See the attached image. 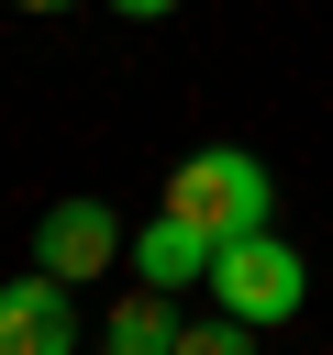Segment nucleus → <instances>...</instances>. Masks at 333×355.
I'll use <instances>...</instances> for the list:
<instances>
[{"label": "nucleus", "instance_id": "obj_3", "mask_svg": "<svg viewBox=\"0 0 333 355\" xmlns=\"http://www.w3.org/2000/svg\"><path fill=\"white\" fill-rule=\"evenodd\" d=\"M122 255H133V233H122L111 200H44V222H33V266H44V277L89 288V277H111Z\"/></svg>", "mask_w": 333, "mask_h": 355}, {"label": "nucleus", "instance_id": "obj_4", "mask_svg": "<svg viewBox=\"0 0 333 355\" xmlns=\"http://www.w3.org/2000/svg\"><path fill=\"white\" fill-rule=\"evenodd\" d=\"M0 355H78V288L67 277H0Z\"/></svg>", "mask_w": 333, "mask_h": 355}, {"label": "nucleus", "instance_id": "obj_6", "mask_svg": "<svg viewBox=\"0 0 333 355\" xmlns=\"http://www.w3.org/2000/svg\"><path fill=\"white\" fill-rule=\"evenodd\" d=\"M111 355H178V311H166V288L111 300Z\"/></svg>", "mask_w": 333, "mask_h": 355}, {"label": "nucleus", "instance_id": "obj_8", "mask_svg": "<svg viewBox=\"0 0 333 355\" xmlns=\"http://www.w3.org/2000/svg\"><path fill=\"white\" fill-rule=\"evenodd\" d=\"M111 11H133V22H155V11H178V0H111Z\"/></svg>", "mask_w": 333, "mask_h": 355}, {"label": "nucleus", "instance_id": "obj_7", "mask_svg": "<svg viewBox=\"0 0 333 355\" xmlns=\"http://www.w3.org/2000/svg\"><path fill=\"white\" fill-rule=\"evenodd\" d=\"M178 355H255V322H178Z\"/></svg>", "mask_w": 333, "mask_h": 355}, {"label": "nucleus", "instance_id": "obj_5", "mask_svg": "<svg viewBox=\"0 0 333 355\" xmlns=\"http://www.w3.org/2000/svg\"><path fill=\"white\" fill-rule=\"evenodd\" d=\"M211 255H222V244H211L200 222H178V211H155V222L133 233V277L166 288V300H178V288H211Z\"/></svg>", "mask_w": 333, "mask_h": 355}, {"label": "nucleus", "instance_id": "obj_9", "mask_svg": "<svg viewBox=\"0 0 333 355\" xmlns=\"http://www.w3.org/2000/svg\"><path fill=\"white\" fill-rule=\"evenodd\" d=\"M22 11H78V0H22Z\"/></svg>", "mask_w": 333, "mask_h": 355}, {"label": "nucleus", "instance_id": "obj_2", "mask_svg": "<svg viewBox=\"0 0 333 355\" xmlns=\"http://www.w3.org/2000/svg\"><path fill=\"white\" fill-rule=\"evenodd\" d=\"M211 300H222L233 322H289V311L311 300V266H300V244H278V233H233V244L211 255Z\"/></svg>", "mask_w": 333, "mask_h": 355}, {"label": "nucleus", "instance_id": "obj_1", "mask_svg": "<svg viewBox=\"0 0 333 355\" xmlns=\"http://www.w3.org/2000/svg\"><path fill=\"white\" fill-rule=\"evenodd\" d=\"M166 211H178V222H200L211 244H233V233H266L278 189H266V166H255L244 144H200V155L166 178Z\"/></svg>", "mask_w": 333, "mask_h": 355}]
</instances>
